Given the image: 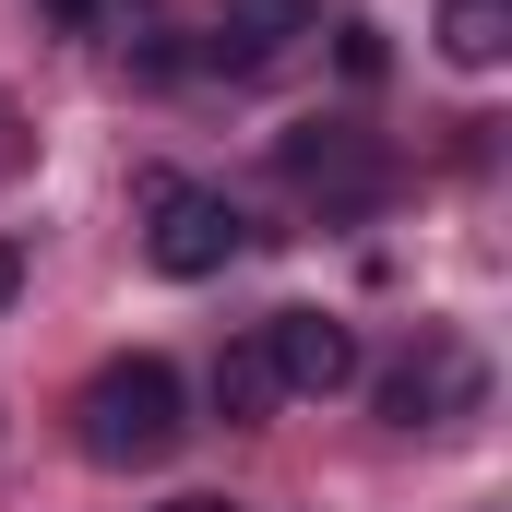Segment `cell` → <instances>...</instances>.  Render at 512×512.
Segmentation results:
<instances>
[{
    "label": "cell",
    "instance_id": "6da1fadb",
    "mask_svg": "<svg viewBox=\"0 0 512 512\" xmlns=\"http://www.w3.org/2000/svg\"><path fill=\"white\" fill-rule=\"evenodd\" d=\"M72 429H84V453L96 465H167L179 453V429H191V393L167 358H108L84 405H72Z\"/></svg>",
    "mask_w": 512,
    "mask_h": 512
},
{
    "label": "cell",
    "instance_id": "7a4b0ae2",
    "mask_svg": "<svg viewBox=\"0 0 512 512\" xmlns=\"http://www.w3.org/2000/svg\"><path fill=\"white\" fill-rule=\"evenodd\" d=\"M274 167H286V191L322 203V215H370V203L393 191V155L370 143V131H346V120H298L286 143H274Z\"/></svg>",
    "mask_w": 512,
    "mask_h": 512
},
{
    "label": "cell",
    "instance_id": "3957f363",
    "mask_svg": "<svg viewBox=\"0 0 512 512\" xmlns=\"http://www.w3.org/2000/svg\"><path fill=\"white\" fill-rule=\"evenodd\" d=\"M143 215H155V227H143V251H155V274H179V286L239 262V203H227V191H203V179H179V167H155V179H143Z\"/></svg>",
    "mask_w": 512,
    "mask_h": 512
},
{
    "label": "cell",
    "instance_id": "277c9868",
    "mask_svg": "<svg viewBox=\"0 0 512 512\" xmlns=\"http://www.w3.org/2000/svg\"><path fill=\"white\" fill-rule=\"evenodd\" d=\"M477 393H489V358L465 334H417L382 370V417L393 429H453V417H477Z\"/></svg>",
    "mask_w": 512,
    "mask_h": 512
},
{
    "label": "cell",
    "instance_id": "5b68a950",
    "mask_svg": "<svg viewBox=\"0 0 512 512\" xmlns=\"http://www.w3.org/2000/svg\"><path fill=\"white\" fill-rule=\"evenodd\" d=\"M262 358H274V393H346L358 382V334L334 310H274L262 322Z\"/></svg>",
    "mask_w": 512,
    "mask_h": 512
},
{
    "label": "cell",
    "instance_id": "8992f818",
    "mask_svg": "<svg viewBox=\"0 0 512 512\" xmlns=\"http://www.w3.org/2000/svg\"><path fill=\"white\" fill-rule=\"evenodd\" d=\"M310 12L322 0H215V48L227 60H274L286 36H310Z\"/></svg>",
    "mask_w": 512,
    "mask_h": 512
},
{
    "label": "cell",
    "instance_id": "52a82bcc",
    "mask_svg": "<svg viewBox=\"0 0 512 512\" xmlns=\"http://www.w3.org/2000/svg\"><path fill=\"white\" fill-rule=\"evenodd\" d=\"M512 48V0H441V60L453 72H501Z\"/></svg>",
    "mask_w": 512,
    "mask_h": 512
},
{
    "label": "cell",
    "instance_id": "ba28073f",
    "mask_svg": "<svg viewBox=\"0 0 512 512\" xmlns=\"http://www.w3.org/2000/svg\"><path fill=\"white\" fill-rule=\"evenodd\" d=\"M215 405H227V429H251L262 405H286V393H274V358H262V334H239V346L215 358Z\"/></svg>",
    "mask_w": 512,
    "mask_h": 512
},
{
    "label": "cell",
    "instance_id": "9c48e42d",
    "mask_svg": "<svg viewBox=\"0 0 512 512\" xmlns=\"http://www.w3.org/2000/svg\"><path fill=\"white\" fill-rule=\"evenodd\" d=\"M96 12H108V0H48V24H72V36H84Z\"/></svg>",
    "mask_w": 512,
    "mask_h": 512
},
{
    "label": "cell",
    "instance_id": "30bf717a",
    "mask_svg": "<svg viewBox=\"0 0 512 512\" xmlns=\"http://www.w3.org/2000/svg\"><path fill=\"white\" fill-rule=\"evenodd\" d=\"M12 298H24V262H12V239H0V310H12Z\"/></svg>",
    "mask_w": 512,
    "mask_h": 512
},
{
    "label": "cell",
    "instance_id": "8fae6325",
    "mask_svg": "<svg viewBox=\"0 0 512 512\" xmlns=\"http://www.w3.org/2000/svg\"><path fill=\"white\" fill-rule=\"evenodd\" d=\"M155 512H239V501H155Z\"/></svg>",
    "mask_w": 512,
    "mask_h": 512
}]
</instances>
